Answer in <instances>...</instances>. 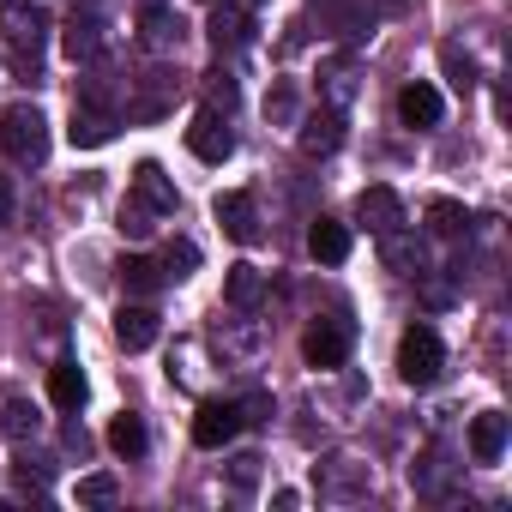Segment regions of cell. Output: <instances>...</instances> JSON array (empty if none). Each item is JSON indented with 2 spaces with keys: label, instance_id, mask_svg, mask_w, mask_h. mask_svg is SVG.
Returning <instances> with one entry per match:
<instances>
[{
  "label": "cell",
  "instance_id": "1",
  "mask_svg": "<svg viewBox=\"0 0 512 512\" xmlns=\"http://www.w3.org/2000/svg\"><path fill=\"white\" fill-rule=\"evenodd\" d=\"M0 145H7L13 163H43L49 157V115L37 103H7V115H0Z\"/></svg>",
  "mask_w": 512,
  "mask_h": 512
},
{
  "label": "cell",
  "instance_id": "2",
  "mask_svg": "<svg viewBox=\"0 0 512 512\" xmlns=\"http://www.w3.org/2000/svg\"><path fill=\"white\" fill-rule=\"evenodd\" d=\"M440 362H446V350H440L434 326H410L398 338V374H404V386H434L440 380Z\"/></svg>",
  "mask_w": 512,
  "mask_h": 512
},
{
  "label": "cell",
  "instance_id": "3",
  "mask_svg": "<svg viewBox=\"0 0 512 512\" xmlns=\"http://www.w3.org/2000/svg\"><path fill=\"white\" fill-rule=\"evenodd\" d=\"M187 151H193L199 163H229V157H235V133H229V121H223L217 109H199L193 127H187Z\"/></svg>",
  "mask_w": 512,
  "mask_h": 512
},
{
  "label": "cell",
  "instance_id": "4",
  "mask_svg": "<svg viewBox=\"0 0 512 512\" xmlns=\"http://www.w3.org/2000/svg\"><path fill=\"white\" fill-rule=\"evenodd\" d=\"M302 356H308V368H344V356H350V326H344V320H314L308 338H302Z\"/></svg>",
  "mask_w": 512,
  "mask_h": 512
},
{
  "label": "cell",
  "instance_id": "5",
  "mask_svg": "<svg viewBox=\"0 0 512 512\" xmlns=\"http://www.w3.org/2000/svg\"><path fill=\"white\" fill-rule=\"evenodd\" d=\"M356 223H368L374 235H392V229H404V199H398L392 187H362V199H356Z\"/></svg>",
  "mask_w": 512,
  "mask_h": 512
},
{
  "label": "cell",
  "instance_id": "6",
  "mask_svg": "<svg viewBox=\"0 0 512 512\" xmlns=\"http://www.w3.org/2000/svg\"><path fill=\"white\" fill-rule=\"evenodd\" d=\"M235 434H241V410H235V404H199V416H193V446L217 452V446H229Z\"/></svg>",
  "mask_w": 512,
  "mask_h": 512
},
{
  "label": "cell",
  "instance_id": "7",
  "mask_svg": "<svg viewBox=\"0 0 512 512\" xmlns=\"http://www.w3.org/2000/svg\"><path fill=\"white\" fill-rule=\"evenodd\" d=\"M217 223L229 241H260V205H253V193H217Z\"/></svg>",
  "mask_w": 512,
  "mask_h": 512
},
{
  "label": "cell",
  "instance_id": "8",
  "mask_svg": "<svg viewBox=\"0 0 512 512\" xmlns=\"http://www.w3.org/2000/svg\"><path fill=\"white\" fill-rule=\"evenodd\" d=\"M133 199H139V211H151V217H169L181 199H175V181L157 169V163H139L133 169Z\"/></svg>",
  "mask_w": 512,
  "mask_h": 512
},
{
  "label": "cell",
  "instance_id": "9",
  "mask_svg": "<svg viewBox=\"0 0 512 512\" xmlns=\"http://www.w3.org/2000/svg\"><path fill=\"white\" fill-rule=\"evenodd\" d=\"M440 115H446V103H440V91L428 79H416V85L398 91V121L404 127H440Z\"/></svg>",
  "mask_w": 512,
  "mask_h": 512
},
{
  "label": "cell",
  "instance_id": "10",
  "mask_svg": "<svg viewBox=\"0 0 512 512\" xmlns=\"http://www.w3.org/2000/svg\"><path fill=\"white\" fill-rule=\"evenodd\" d=\"M157 332H163V320H157V308H145V302H127V308L115 314V338H121V350H151Z\"/></svg>",
  "mask_w": 512,
  "mask_h": 512
},
{
  "label": "cell",
  "instance_id": "11",
  "mask_svg": "<svg viewBox=\"0 0 512 512\" xmlns=\"http://www.w3.org/2000/svg\"><path fill=\"white\" fill-rule=\"evenodd\" d=\"M67 139H73V145H85V151H97V145H109V139H115V115H109L103 103H85V97H79Z\"/></svg>",
  "mask_w": 512,
  "mask_h": 512
},
{
  "label": "cell",
  "instance_id": "12",
  "mask_svg": "<svg viewBox=\"0 0 512 512\" xmlns=\"http://www.w3.org/2000/svg\"><path fill=\"white\" fill-rule=\"evenodd\" d=\"M308 253L320 266H344L350 260V229L338 223V217H314V229H308Z\"/></svg>",
  "mask_w": 512,
  "mask_h": 512
},
{
  "label": "cell",
  "instance_id": "13",
  "mask_svg": "<svg viewBox=\"0 0 512 512\" xmlns=\"http://www.w3.org/2000/svg\"><path fill=\"white\" fill-rule=\"evenodd\" d=\"M338 145H344V115L338 109H320V115L302 121V151L308 157H332Z\"/></svg>",
  "mask_w": 512,
  "mask_h": 512
},
{
  "label": "cell",
  "instance_id": "14",
  "mask_svg": "<svg viewBox=\"0 0 512 512\" xmlns=\"http://www.w3.org/2000/svg\"><path fill=\"white\" fill-rule=\"evenodd\" d=\"M500 452H506V416L500 410H482L470 422V458L476 464H500Z\"/></svg>",
  "mask_w": 512,
  "mask_h": 512
},
{
  "label": "cell",
  "instance_id": "15",
  "mask_svg": "<svg viewBox=\"0 0 512 512\" xmlns=\"http://www.w3.org/2000/svg\"><path fill=\"white\" fill-rule=\"evenodd\" d=\"M7 37H13L19 67L37 73V55H43V13H7Z\"/></svg>",
  "mask_w": 512,
  "mask_h": 512
},
{
  "label": "cell",
  "instance_id": "16",
  "mask_svg": "<svg viewBox=\"0 0 512 512\" xmlns=\"http://www.w3.org/2000/svg\"><path fill=\"white\" fill-rule=\"evenodd\" d=\"M49 404L67 410V416L85 404V374H79V362H55V368H49Z\"/></svg>",
  "mask_w": 512,
  "mask_h": 512
},
{
  "label": "cell",
  "instance_id": "17",
  "mask_svg": "<svg viewBox=\"0 0 512 512\" xmlns=\"http://www.w3.org/2000/svg\"><path fill=\"white\" fill-rule=\"evenodd\" d=\"M223 302H229V308H253V302H260V272H253V266H229Z\"/></svg>",
  "mask_w": 512,
  "mask_h": 512
},
{
  "label": "cell",
  "instance_id": "18",
  "mask_svg": "<svg viewBox=\"0 0 512 512\" xmlns=\"http://www.w3.org/2000/svg\"><path fill=\"white\" fill-rule=\"evenodd\" d=\"M380 241H386V266H398L404 278H416V272L428 266V260H422V247L404 241V229H392V235H380Z\"/></svg>",
  "mask_w": 512,
  "mask_h": 512
},
{
  "label": "cell",
  "instance_id": "19",
  "mask_svg": "<svg viewBox=\"0 0 512 512\" xmlns=\"http://www.w3.org/2000/svg\"><path fill=\"white\" fill-rule=\"evenodd\" d=\"M241 37H247L241 7H211V43H217V49H235Z\"/></svg>",
  "mask_w": 512,
  "mask_h": 512
},
{
  "label": "cell",
  "instance_id": "20",
  "mask_svg": "<svg viewBox=\"0 0 512 512\" xmlns=\"http://www.w3.org/2000/svg\"><path fill=\"white\" fill-rule=\"evenodd\" d=\"M109 446H115L121 458H139V452H145V422H139V416H115V422H109Z\"/></svg>",
  "mask_w": 512,
  "mask_h": 512
},
{
  "label": "cell",
  "instance_id": "21",
  "mask_svg": "<svg viewBox=\"0 0 512 512\" xmlns=\"http://www.w3.org/2000/svg\"><path fill=\"white\" fill-rule=\"evenodd\" d=\"M157 284H163V266L139 260V253H133V260H121V290H139V296H151Z\"/></svg>",
  "mask_w": 512,
  "mask_h": 512
},
{
  "label": "cell",
  "instance_id": "22",
  "mask_svg": "<svg viewBox=\"0 0 512 512\" xmlns=\"http://www.w3.org/2000/svg\"><path fill=\"white\" fill-rule=\"evenodd\" d=\"M464 223H470V211H464L458 199H434V205H428V229H434V235H464Z\"/></svg>",
  "mask_w": 512,
  "mask_h": 512
},
{
  "label": "cell",
  "instance_id": "23",
  "mask_svg": "<svg viewBox=\"0 0 512 512\" xmlns=\"http://www.w3.org/2000/svg\"><path fill=\"white\" fill-rule=\"evenodd\" d=\"M115 494H121V482H115L109 470L79 476V506H115Z\"/></svg>",
  "mask_w": 512,
  "mask_h": 512
},
{
  "label": "cell",
  "instance_id": "24",
  "mask_svg": "<svg viewBox=\"0 0 512 512\" xmlns=\"http://www.w3.org/2000/svg\"><path fill=\"white\" fill-rule=\"evenodd\" d=\"M440 67H446V79H452L458 91H470V85H476V61H470L464 49H452V43H446V49H440Z\"/></svg>",
  "mask_w": 512,
  "mask_h": 512
},
{
  "label": "cell",
  "instance_id": "25",
  "mask_svg": "<svg viewBox=\"0 0 512 512\" xmlns=\"http://www.w3.org/2000/svg\"><path fill=\"white\" fill-rule=\"evenodd\" d=\"M67 55H73V61H91V55H97V25H91V19H73V25H67Z\"/></svg>",
  "mask_w": 512,
  "mask_h": 512
},
{
  "label": "cell",
  "instance_id": "26",
  "mask_svg": "<svg viewBox=\"0 0 512 512\" xmlns=\"http://www.w3.org/2000/svg\"><path fill=\"white\" fill-rule=\"evenodd\" d=\"M145 37H151V43H157V49H169V43H175V37H181V19H169V13H163V7H157V13H145Z\"/></svg>",
  "mask_w": 512,
  "mask_h": 512
},
{
  "label": "cell",
  "instance_id": "27",
  "mask_svg": "<svg viewBox=\"0 0 512 512\" xmlns=\"http://www.w3.org/2000/svg\"><path fill=\"white\" fill-rule=\"evenodd\" d=\"M0 428H7L13 440H19V434H37V410H31V404H7V410H0Z\"/></svg>",
  "mask_w": 512,
  "mask_h": 512
},
{
  "label": "cell",
  "instance_id": "28",
  "mask_svg": "<svg viewBox=\"0 0 512 512\" xmlns=\"http://www.w3.org/2000/svg\"><path fill=\"white\" fill-rule=\"evenodd\" d=\"M266 115H272V121H290V115H296V91H290V79H284V85H272Z\"/></svg>",
  "mask_w": 512,
  "mask_h": 512
},
{
  "label": "cell",
  "instance_id": "29",
  "mask_svg": "<svg viewBox=\"0 0 512 512\" xmlns=\"http://www.w3.org/2000/svg\"><path fill=\"white\" fill-rule=\"evenodd\" d=\"M193 260H199V253H193L187 241H181V247H169V260H163L169 272H163V278H187V266H193Z\"/></svg>",
  "mask_w": 512,
  "mask_h": 512
},
{
  "label": "cell",
  "instance_id": "30",
  "mask_svg": "<svg viewBox=\"0 0 512 512\" xmlns=\"http://www.w3.org/2000/svg\"><path fill=\"white\" fill-rule=\"evenodd\" d=\"M13 205H19V193H13V175H0V229L13 223Z\"/></svg>",
  "mask_w": 512,
  "mask_h": 512
},
{
  "label": "cell",
  "instance_id": "31",
  "mask_svg": "<svg viewBox=\"0 0 512 512\" xmlns=\"http://www.w3.org/2000/svg\"><path fill=\"white\" fill-rule=\"evenodd\" d=\"M211 97H217V103H223V109H229V103H235V85H229V73H211Z\"/></svg>",
  "mask_w": 512,
  "mask_h": 512
},
{
  "label": "cell",
  "instance_id": "32",
  "mask_svg": "<svg viewBox=\"0 0 512 512\" xmlns=\"http://www.w3.org/2000/svg\"><path fill=\"white\" fill-rule=\"evenodd\" d=\"M253 464H260L253 452H247V458H235V488H247V482H253Z\"/></svg>",
  "mask_w": 512,
  "mask_h": 512
}]
</instances>
